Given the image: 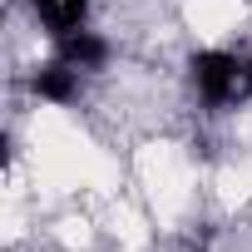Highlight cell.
<instances>
[{
    "label": "cell",
    "instance_id": "obj_1",
    "mask_svg": "<svg viewBox=\"0 0 252 252\" xmlns=\"http://www.w3.org/2000/svg\"><path fill=\"white\" fill-rule=\"evenodd\" d=\"M188 84L208 109H237L252 99V60L237 50H198L188 64Z\"/></svg>",
    "mask_w": 252,
    "mask_h": 252
},
{
    "label": "cell",
    "instance_id": "obj_2",
    "mask_svg": "<svg viewBox=\"0 0 252 252\" xmlns=\"http://www.w3.org/2000/svg\"><path fill=\"white\" fill-rule=\"evenodd\" d=\"M30 94L45 99V104H55V109H69L84 94V69H74V64H64L55 55V60H45V64L30 69Z\"/></svg>",
    "mask_w": 252,
    "mask_h": 252
},
{
    "label": "cell",
    "instance_id": "obj_3",
    "mask_svg": "<svg viewBox=\"0 0 252 252\" xmlns=\"http://www.w3.org/2000/svg\"><path fill=\"white\" fill-rule=\"evenodd\" d=\"M55 55H60L64 64L84 69V74H104V69H109V60H114V45H109V35H99V30L79 25V30H69V35H60V40H55Z\"/></svg>",
    "mask_w": 252,
    "mask_h": 252
},
{
    "label": "cell",
    "instance_id": "obj_4",
    "mask_svg": "<svg viewBox=\"0 0 252 252\" xmlns=\"http://www.w3.org/2000/svg\"><path fill=\"white\" fill-rule=\"evenodd\" d=\"M30 15L50 40H60L89 20V0H30Z\"/></svg>",
    "mask_w": 252,
    "mask_h": 252
}]
</instances>
